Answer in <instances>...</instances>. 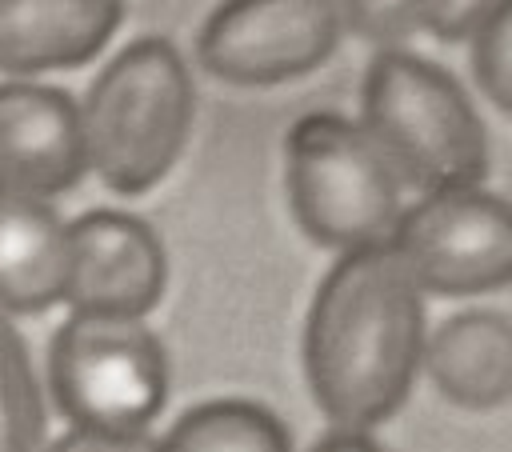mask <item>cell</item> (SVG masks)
Listing matches in <instances>:
<instances>
[{
	"label": "cell",
	"instance_id": "1",
	"mask_svg": "<svg viewBox=\"0 0 512 452\" xmlns=\"http://www.w3.org/2000/svg\"><path fill=\"white\" fill-rule=\"evenodd\" d=\"M424 360L420 288L388 244L344 252L324 276L304 332V368L336 432L388 420Z\"/></svg>",
	"mask_w": 512,
	"mask_h": 452
},
{
	"label": "cell",
	"instance_id": "2",
	"mask_svg": "<svg viewBox=\"0 0 512 452\" xmlns=\"http://www.w3.org/2000/svg\"><path fill=\"white\" fill-rule=\"evenodd\" d=\"M192 128V80L164 36L132 40L92 80L80 104L88 168L120 196L168 176Z\"/></svg>",
	"mask_w": 512,
	"mask_h": 452
},
{
	"label": "cell",
	"instance_id": "3",
	"mask_svg": "<svg viewBox=\"0 0 512 452\" xmlns=\"http://www.w3.org/2000/svg\"><path fill=\"white\" fill-rule=\"evenodd\" d=\"M364 132L392 172L428 192L476 188L488 168L484 128L432 60L380 52L364 80Z\"/></svg>",
	"mask_w": 512,
	"mask_h": 452
},
{
	"label": "cell",
	"instance_id": "4",
	"mask_svg": "<svg viewBox=\"0 0 512 452\" xmlns=\"http://www.w3.org/2000/svg\"><path fill=\"white\" fill-rule=\"evenodd\" d=\"M288 196L304 232L328 248L388 244L400 220L396 172L344 116H304L288 136Z\"/></svg>",
	"mask_w": 512,
	"mask_h": 452
},
{
	"label": "cell",
	"instance_id": "5",
	"mask_svg": "<svg viewBox=\"0 0 512 452\" xmlns=\"http://www.w3.org/2000/svg\"><path fill=\"white\" fill-rule=\"evenodd\" d=\"M48 392L72 428L144 432L168 392L164 348L144 320L72 312L48 344Z\"/></svg>",
	"mask_w": 512,
	"mask_h": 452
},
{
	"label": "cell",
	"instance_id": "6",
	"mask_svg": "<svg viewBox=\"0 0 512 452\" xmlns=\"http://www.w3.org/2000/svg\"><path fill=\"white\" fill-rule=\"evenodd\" d=\"M388 248L416 288L472 296L512 284V208L480 188L428 192L400 212Z\"/></svg>",
	"mask_w": 512,
	"mask_h": 452
},
{
	"label": "cell",
	"instance_id": "7",
	"mask_svg": "<svg viewBox=\"0 0 512 452\" xmlns=\"http://www.w3.org/2000/svg\"><path fill=\"white\" fill-rule=\"evenodd\" d=\"M340 36L332 0H224L200 28V64L228 84H280L328 60Z\"/></svg>",
	"mask_w": 512,
	"mask_h": 452
},
{
	"label": "cell",
	"instance_id": "8",
	"mask_svg": "<svg viewBox=\"0 0 512 452\" xmlns=\"http://www.w3.org/2000/svg\"><path fill=\"white\" fill-rule=\"evenodd\" d=\"M164 276V248L144 220L96 208L68 224L64 304L76 316L144 320L164 292Z\"/></svg>",
	"mask_w": 512,
	"mask_h": 452
},
{
	"label": "cell",
	"instance_id": "9",
	"mask_svg": "<svg viewBox=\"0 0 512 452\" xmlns=\"http://www.w3.org/2000/svg\"><path fill=\"white\" fill-rule=\"evenodd\" d=\"M88 172L80 104L48 84H0V192L52 200Z\"/></svg>",
	"mask_w": 512,
	"mask_h": 452
},
{
	"label": "cell",
	"instance_id": "10",
	"mask_svg": "<svg viewBox=\"0 0 512 452\" xmlns=\"http://www.w3.org/2000/svg\"><path fill=\"white\" fill-rule=\"evenodd\" d=\"M124 0H0V72L28 80L88 64L120 28Z\"/></svg>",
	"mask_w": 512,
	"mask_h": 452
},
{
	"label": "cell",
	"instance_id": "11",
	"mask_svg": "<svg viewBox=\"0 0 512 452\" xmlns=\"http://www.w3.org/2000/svg\"><path fill=\"white\" fill-rule=\"evenodd\" d=\"M68 224L48 200L0 192V312L32 316L64 300Z\"/></svg>",
	"mask_w": 512,
	"mask_h": 452
},
{
	"label": "cell",
	"instance_id": "12",
	"mask_svg": "<svg viewBox=\"0 0 512 452\" xmlns=\"http://www.w3.org/2000/svg\"><path fill=\"white\" fill-rule=\"evenodd\" d=\"M424 364L452 404L496 408L512 400V320L500 312H460L436 328Z\"/></svg>",
	"mask_w": 512,
	"mask_h": 452
},
{
	"label": "cell",
	"instance_id": "13",
	"mask_svg": "<svg viewBox=\"0 0 512 452\" xmlns=\"http://www.w3.org/2000/svg\"><path fill=\"white\" fill-rule=\"evenodd\" d=\"M156 452H292L284 424L248 400H212L184 412Z\"/></svg>",
	"mask_w": 512,
	"mask_h": 452
},
{
	"label": "cell",
	"instance_id": "14",
	"mask_svg": "<svg viewBox=\"0 0 512 452\" xmlns=\"http://www.w3.org/2000/svg\"><path fill=\"white\" fill-rule=\"evenodd\" d=\"M0 452H44V396L28 348L0 312Z\"/></svg>",
	"mask_w": 512,
	"mask_h": 452
},
{
	"label": "cell",
	"instance_id": "15",
	"mask_svg": "<svg viewBox=\"0 0 512 452\" xmlns=\"http://www.w3.org/2000/svg\"><path fill=\"white\" fill-rule=\"evenodd\" d=\"M472 72L488 100L512 112V0H496L472 28Z\"/></svg>",
	"mask_w": 512,
	"mask_h": 452
},
{
	"label": "cell",
	"instance_id": "16",
	"mask_svg": "<svg viewBox=\"0 0 512 452\" xmlns=\"http://www.w3.org/2000/svg\"><path fill=\"white\" fill-rule=\"evenodd\" d=\"M440 0H344V20L356 36L372 44H404L420 28H432Z\"/></svg>",
	"mask_w": 512,
	"mask_h": 452
},
{
	"label": "cell",
	"instance_id": "17",
	"mask_svg": "<svg viewBox=\"0 0 512 452\" xmlns=\"http://www.w3.org/2000/svg\"><path fill=\"white\" fill-rule=\"evenodd\" d=\"M44 452H156L148 432H108V428H68Z\"/></svg>",
	"mask_w": 512,
	"mask_h": 452
},
{
	"label": "cell",
	"instance_id": "18",
	"mask_svg": "<svg viewBox=\"0 0 512 452\" xmlns=\"http://www.w3.org/2000/svg\"><path fill=\"white\" fill-rule=\"evenodd\" d=\"M316 452H380L364 432H332L316 444Z\"/></svg>",
	"mask_w": 512,
	"mask_h": 452
}]
</instances>
